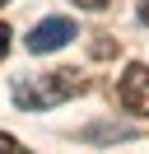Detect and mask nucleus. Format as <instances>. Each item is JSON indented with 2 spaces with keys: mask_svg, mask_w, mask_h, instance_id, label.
<instances>
[{
  "mask_svg": "<svg viewBox=\"0 0 149 154\" xmlns=\"http://www.w3.org/2000/svg\"><path fill=\"white\" fill-rule=\"evenodd\" d=\"M0 5H9V0H0Z\"/></svg>",
  "mask_w": 149,
  "mask_h": 154,
  "instance_id": "nucleus-10",
  "label": "nucleus"
},
{
  "mask_svg": "<svg viewBox=\"0 0 149 154\" xmlns=\"http://www.w3.org/2000/svg\"><path fill=\"white\" fill-rule=\"evenodd\" d=\"M0 154H23V145H19L14 135H5V131H0Z\"/></svg>",
  "mask_w": 149,
  "mask_h": 154,
  "instance_id": "nucleus-6",
  "label": "nucleus"
},
{
  "mask_svg": "<svg viewBox=\"0 0 149 154\" xmlns=\"http://www.w3.org/2000/svg\"><path fill=\"white\" fill-rule=\"evenodd\" d=\"M135 126H121V122H93V126H84L79 131V140L84 145H107V140H135Z\"/></svg>",
  "mask_w": 149,
  "mask_h": 154,
  "instance_id": "nucleus-4",
  "label": "nucleus"
},
{
  "mask_svg": "<svg viewBox=\"0 0 149 154\" xmlns=\"http://www.w3.org/2000/svg\"><path fill=\"white\" fill-rule=\"evenodd\" d=\"M70 38H79L74 19L51 14V19H42V23H33V28H28V51H33V56H51V51H61Z\"/></svg>",
  "mask_w": 149,
  "mask_h": 154,
  "instance_id": "nucleus-2",
  "label": "nucleus"
},
{
  "mask_svg": "<svg viewBox=\"0 0 149 154\" xmlns=\"http://www.w3.org/2000/svg\"><path fill=\"white\" fill-rule=\"evenodd\" d=\"M84 94V79L79 70H47V75H23L14 79V103L23 112H47V107L65 103V98Z\"/></svg>",
  "mask_w": 149,
  "mask_h": 154,
  "instance_id": "nucleus-1",
  "label": "nucleus"
},
{
  "mask_svg": "<svg viewBox=\"0 0 149 154\" xmlns=\"http://www.w3.org/2000/svg\"><path fill=\"white\" fill-rule=\"evenodd\" d=\"M140 19H144V23H149V0H140Z\"/></svg>",
  "mask_w": 149,
  "mask_h": 154,
  "instance_id": "nucleus-9",
  "label": "nucleus"
},
{
  "mask_svg": "<svg viewBox=\"0 0 149 154\" xmlns=\"http://www.w3.org/2000/svg\"><path fill=\"white\" fill-rule=\"evenodd\" d=\"M9 38H14V33H9L5 23H0V61H5V51H9Z\"/></svg>",
  "mask_w": 149,
  "mask_h": 154,
  "instance_id": "nucleus-7",
  "label": "nucleus"
},
{
  "mask_svg": "<svg viewBox=\"0 0 149 154\" xmlns=\"http://www.w3.org/2000/svg\"><path fill=\"white\" fill-rule=\"evenodd\" d=\"M74 5H84V10H102L107 0H74Z\"/></svg>",
  "mask_w": 149,
  "mask_h": 154,
  "instance_id": "nucleus-8",
  "label": "nucleus"
},
{
  "mask_svg": "<svg viewBox=\"0 0 149 154\" xmlns=\"http://www.w3.org/2000/svg\"><path fill=\"white\" fill-rule=\"evenodd\" d=\"M117 98L135 117H149V66H126V75L117 84Z\"/></svg>",
  "mask_w": 149,
  "mask_h": 154,
  "instance_id": "nucleus-3",
  "label": "nucleus"
},
{
  "mask_svg": "<svg viewBox=\"0 0 149 154\" xmlns=\"http://www.w3.org/2000/svg\"><path fill=\"white\" fill-rule=\"evenodd\" d=\"M117 51H121V42L112 38V33H93V42H89V56L93 61H112Z\"/></svg>",
  "mask_w": 149,
  "mask_h": 154,
  "instance_id": "nucleus-5",
  "label": "nucleus"
}]
</instances>
